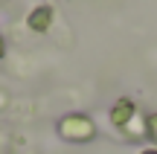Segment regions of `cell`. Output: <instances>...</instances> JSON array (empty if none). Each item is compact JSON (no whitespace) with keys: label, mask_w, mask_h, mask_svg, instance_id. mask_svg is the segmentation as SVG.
<instances>
[{"label":"cell","mask_w":157,"mask_h":154,"mask_svg":"<svg viewBox=\"0 0 157 154\" xmlns=\"http://www.w3.org/2000/svg\"><path fill=\"white\" fill-rule=\"evenodd\" d=\"M61 134L70 140H87V137H93V125L84 116H67L61 122Z\"/></svg>","instance_id":"6da1fadb"},{"label":"cell","mask_w":157,"mask_h":154,"mask_svg":"<svg viewBox=\"0 0 157 154\" xmlns=\"http://www.w3.org/2000/svg\"><path fill=\"white\" fill-rule=\"evenodd\" d=\"M50 15H52V12L47 9V6H44V9H38V12H32V15H29V26H32V29H47Z\"/></svg>","instance_id":"7a4b0ae2"},{"label":"cell","mask_w":157,"mask_h":154,"mask_svg":"<svg viewBox=\"0 0 157 154\" xmlns=\"http://www.w3.org/2000/svg\"><path fill=\"white\" fill-rule=\"evenodd\" d=\"M131 111H134V105L131 102H119L117 108H113V122H117V125H122V122H128V116H131Z\"/></svg>","instance_id":"3957f363"},{"label":"cell","mask_w":157,"mask_h":154,"mask_svg":"<svg viewBox=\"0 0 157 154\" xmlns=\"http://www.w3.org/2000/svg\"><path fill=\"white\" fill-rule=\"evenodd\" d=\"M151 128H154V131H157V116H154V119H151Z\"/></svg>","instance_id":"277c9868"},{"label":"cell","mask_w":157,"mask_h":154,"mask_svg":"<svg viewBox=\"0 0 157 154\" xmlns=\"http://www.w3.org/2000/svg\"><path fill=\"white\" fill-rule=\"evenodd\" d=\"M0 55H3V41H0Z\"/></svg>","instance_id":"5b68a950"},{"label":"cell","mask_w":157,"mask_h":154,"mask_svg":"<svg viewBox=\"0 0 157 154\" xmlns=\"http://www.w3.org/2000/svg\"><path fill=\"white\" fill-rule=\"evenodd\" d=\"M146 154H157V151H146Z\"/></svg>","instance_id":"8992f818"}]
</instances>
